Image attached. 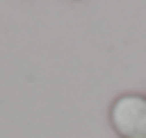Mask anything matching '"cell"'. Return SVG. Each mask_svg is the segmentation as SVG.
I'll return each mask as SVG.
<instances>
[{
	"label": "cell",
	"instance_id": "obj_1",
	"mask_svg": "<svg viewBox=\"0 0 146 138\" xmlns=\"http://www.w3.org/2000/svg\"><path fill=\"white\" fill-rule=\"evenodd\" d=\"M110 124L119 138H146V97L127 92L112 102Z\"/></svg>",
	"mask_w": 146,
	"mask_h": 138
}]
</instances>
